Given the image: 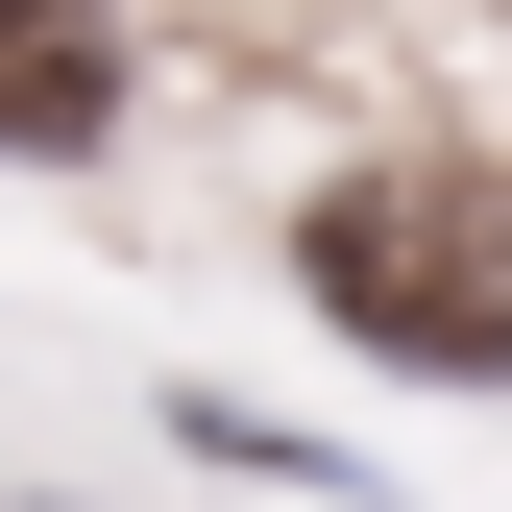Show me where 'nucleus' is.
<instances>
[{"label": "nucleus", "instance_id": "obj_2", "mask_svg": "<svg viewBox=\"0 0 512 512\" xmlns=\"http://www.w3.org/2000/svg\"><path fill=\"white\" fill-rule=\"evenodd\" d=\"M122 122V49H98V0H0V147L25 171H74Z\"/></svg>", "mask_w": 512, "mask_h": 512}, {"label": "nucleus", "instance_id": "obj_1", "mask_svg": "<svg viewBox=\"0 0 512 512\" xmlns=\"http://www.w3.org/2000/svg\"><path fill=\"white\" fill-rule=\"evenodd\" d=\"M293 269H317V317L342 342H391V366H512V244L488 220H439V196H317L293 220Z\"/></svg>", "mask_w": 512, "mask_h": 512}]
</instances>
